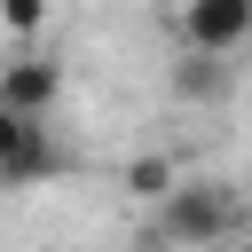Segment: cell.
<instances>
[{"instance_id":"cell-4","label":"cell","mask_w":252,"mask_h":252,"mask_svg":"<svg viewBox=\"0 0 252 252\" xmlns=\"http://www.w3.org/2000/svg\"><path fill=\"white\" fill-rule=\"evenodd\" d=\"M55 102H63V63H47V55H8L0 63V110L47 118Z\"/></svg>"},{"instance_id":"cell-6","label":"cell","mask_w":252,"mask_h":252,"mask_svg":"<svg viewBox=\"0 0 252 252\" xmlns=\"http://www.w3.org/2000/svg\"><path fill=\"white\" fill-rule=\"evenodd\" d=\"M126 197H142V205H165L173 189H181V165L165 158V150H142V158H126Z\"/></svg>"},{"instance_id":"cell-3","label":"cell","mask_w":252,"mask_h":252,"mask_svg":"<svg viewBox=\"0 0 252 252\" xmlns=\"http://www.w3.org/2000/svg\"><path fill=\"white\" fill-rule=\"evenodd\" d=\"M181 47H205V55L252 47V0H181Z\"/></svg>"},{"instance_id":"cell-8","label":"cell","mask_w":252,"mask_h":252,"mask_svg":"<svg viewBox=\"0 0 252 252\" xmlns=\"http://www.w3.org/2000/svg\"><path fill=\"white\" fill-rule=\"evenodd\" d=\"M236 252H252V236H244V244H236Z\"/></svg>"},{"instance_id":"cell-2","label":"cell","mask_w":252,"mask_h":252,"mask_svg":"<svg viewBox=\"0 0 252 252\" xmlns=\"http://www.w3.org/2000/svg\"><path fill=\"white\" fill-rule=\"evenodd\" d=\"M55 173H63V142L47 134V118L0 110V189H32V181H55Z\"/></svg>"},{"instance_id":"cell-7","label":"cell","mask_w":252,"mask_h":252,"mask_svg":"<svg viewBox=\"0 0 252 252\" xmlns=\"http://www.w3.org/2000/svg\"><path fill=\"white\" fill-rule=\"evenodd\" d=\"M47 24V0H0V32H16V39H32Z\"/></svg>"},{"instance_id":"cell-1","label":"cell","mask_w":252,"mask_h":252,"mask_svg":"<svg viewBox=\"0 0 252 252\" xmlns=\"http://www.w3.org/2000/svg\"><path fill=\"white\" fill-rule=\"evenodd\" d=\"M236 189L228 181H205V173H181V189L158 205V236H150V252L158 244H173V252H213V244H228L236 236Z\"/></svg>"},{"instance_id":"cell-5","label":"cell","mask_w":252,"mask_h":252,"mask_svg":"<svg viewBox=\"0 0 252 252\" xmlns=\"http://www.w3.org/2000/svg\"><path fill=\"white\" fill-rule=\"evenodd\" d=\"M165 94H173V102H220V94H228V55L181 47V55L165 63Z\"/></svg>"}]
</instances>
